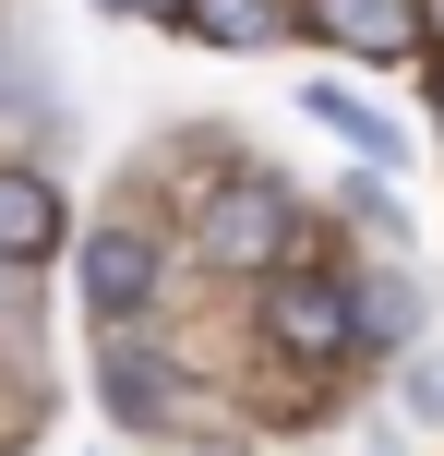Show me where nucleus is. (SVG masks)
I'll use <instances>...</instances> for the list:
<instances>
[{
  "instance_id": "0eeeda50",
  "label": "nucleus",
  "mask_w": 444,
  "mask_h": 456,
  "mask_svg": "<svg viewBox=\"0 0 444 456\" xmlns=\"http://www.w3.org/2000/svg\"><path fill=\"white\" fill-rule=\"evenodd\" d=\"M192 37L205 48H288V24H301V0H192Z\"/></svg>"
},
{
  "instance_id": "39448f33",
  "label": "nucleus",
  "mask_w": 444,
  "mask_h": 456,
  "mask_svg": "<svg viewBox=\"0 0 444 456\" xmlns=\"http://www.w3.org/2000/svg\"><path fill=\"white\" fill-rule=\"evenodd\" d=\"M61 240H72L61 192H48L36 168H0V265H48Z\"/></svg>"
},
{
  "instance_id": "20e7f679",
  "label": "nucleus",
  "mask_w": 444,
  "mask_h": 456,
  "mask_svg": "<svg viewBox=\"0 0 444 456\" xmlns=\"http://www.w3.org/2000/svg\"><path fill=\"white\" fill-rule=\"evenodd\" d=\"M312 37H336L349 61H408L421 48V0H301Z\"/></svg>"
},
{
  "instance_id": "423d86ee",
  "label": "nucleus",
  "mask_w": 444,
  "mask_h": 456,
  "mask_svg": "<svg viewBox=\"0 0 444 456\" xmlns=\"http://www.w3.org/2000/svg\"><path fill=\"white\" fill-rule=\"evenodd\" d=\"M96 385H109V409L133 420V433H157V420H168V361H157V348L96 337Z\"/></svg>"
},
{
  "instance_id": "6e6552de",
  "label": "nucleus",
  "mask_w": 444,
  "mask_h": 456,
  "mask_svg": "<svg viewBox=\"0 0 444 456\" xmlns=\"http://www.w3.org/2000/svg\"><path fill=\"white\" fill-rule=\"evenodd\" d=\"M408 324H421V289H360V348H408Z\"/></svg>"
},
{
  "instance_id": "f257e3e1",
  "label": "nucleus",
  "mask_w": 444,
  "mask_h": 456,
  "mask_svg": "<svg viewBox=\"0 0 444 456\" xmlns=\"http://www.w3.org/2000/svg\"><path fill=\"white\" fill-rule=\"evenodd\" d=\"M288 240H301V192L264 181V168H229V181H205V205H192V252L229 276H288Z\"/></svg>"
},
{
  "instance_id": "f03ea898",
  "label": "nucleus",
  "mask_w": 444,
  "mask_h": 456,
  "mask_svg": "<svg viewBox=\"0 0 444 456\" xmlns=\"http://www.w3.org/2000/svg\"><path fill=\"white\" fill-rule=\"evenodd\" d=\"M264 337H277L288 361H312V372L349 361V348H360V289L325 276V265H288L277 289H264Z\"/></svg>"
},
{
  "instance_id": "7ed1b4c3",
  "label": "nucleus",
  "mask_w": 444,
  "mask_h": 456,
  "mask_svg": "<svg viewBox=\"0 0 444 456\" xmlns=\"http://www.w3.org/2000/svg\"><path fill=\"white\" fill-rule=\"evenodd\" d=\"M157 276H168V252L144 240V228H96V240H85V313L96 324H133L144 300H157Z\"/></svg>"
},
{
  "instance_id": "1a4fd4ad",
  "label": "nucleus",
  "mask_w": 444,
  "mask_h": 456,
  "mask_svg": "<svg viewBox=\"0 0 444 456\" xmlns=\"http://www.w3.org/2000/svg\"><path fill=\"white\" fill-rule=\"evenodd\" d=\"M312 120H336V133H349V144H360V157H397V133H384V120H373V109H360V96H349V85H312Z\"/></svg>"
},
{
  "instance_id": "9d476101",
  "label": "nucleus",
  "mask_w": 444,
  "mask_h": 456,
  "mask_svg": "<svg viewBox=\"0 0 444 456\" xmlns=\"http://www.w3.org/2000/svg\"><path fill=\"white\" fill-rule=\"evenodd\" d=\"M120 12H157V24H181V12H192V0H120Z\"/></svg>"
},
{
  "instance_id": "9b49d317",
  "label": "nucleus",
  "mask_w": 444,
  "mask_h": 456,
  "mask_svg": "<svg viewBox=\"0 0 444 456\" xmlns=\"http://www.w3.org/2000/svg\"><path fill=\"white\" fill-rule=\"evenodd\" d=\"M432 109H444V72H432Z\"/></svg>"
}]
</instances>
